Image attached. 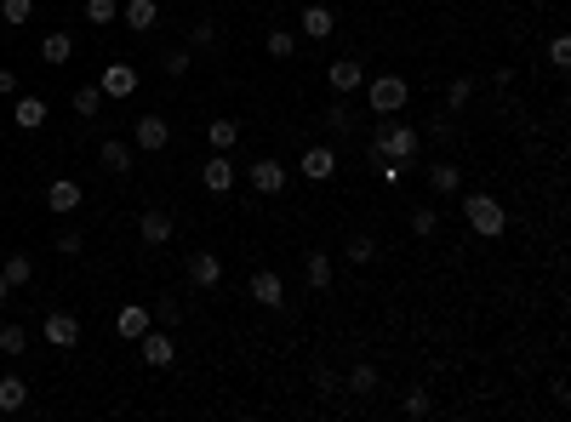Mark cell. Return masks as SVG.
Listing matches in <instances>:
<instances>
[{
    "mask_svg": "<svg viewBox=\"0 0 571 422\" xmlns=\"http://www.w3.org/2000/svg\"><path fill=\"white\" fill-rule=\"evenodd\" d=\"M81 200L86 194H81V183H74V177H57L52 189H46V206H52L57 217H74V211H81Z\"/></svg>",
    "mask_w": 571,
    "mask_h": 422,
    "instance_id": "cell-13",
    "label": "cell"
},
{
    "mask_svg": "<svg viewBox=\"0 0 571 422\" xmlns=\"http://www.w3.org/2000/svg\"><path fill=\"white\" fill-rule=\"evenodd\" d=\"M40 342H46V349H74V342H81V320H74V314H64V308H57V314H46L40 320Z\"/></svg>",
    "mask_w": 571,
    "mask_h": 422,
    "instance_id": "cell-4",
    "label": "cell"
},
{
    "mask_svg": "<svg viewBox=\"0 0 571 422\" xmlns=\"http://www.w3.org/2000/svg\"><path fill=\"white\" fill-rule=\"evenodd\" d=\"M98 160H103V171H115V177H120V171H132V143H126V137H103Z\"/></svg>",
    "mask_w": 571,
    "mask_h": 422,
    "instance_id": "cell-19",
    "label": "cell"
},
{
    "mask_svg": "<svg viewBox=\"0 0 571 422\" xmlns=\"http://www.w3.org/2000/svg\"><path fill=\"white\" fill-rule=\"evenodd\" d=\"M120 18H126V29L149 35V29L160 23V6H154V0H126V12H120Z\"/></svg>",
    "mask_w": 571,
    "mask_h": 422,
    "instance_id": "cell-21",
    "label": "cell"
},
{
    "mask_svg": "<svg viewBox=\"0 0 571 422\" xmlns=\"http://www.w3.org/2000/svg\"><path fill=\"white\" fill-rule=\"evenodd\" d=\"M6 297H12V286H6V274H0V303H6Z\"/></svg>",
    "mask_w": 571,
    "mask_h": 422,
    "instance_id": "cell-44",
    "label": "cell"
},
{
    "mask_svg": "<svg viewBox=\"0 0 571 422\" xmlns=\"http://www.w3.org/2000/svg\"><path fill=\"white\" fill-rule=\"evenodd\" d=\"M86 23H91V29L120 23V0H86Z\"/></svg>",
    "mask_w": 571,
    "mask_h": 422,
    "instance_id": "cell-27",
    "label": "cell"
},
{
    "mask_svg": "<svg viewBox=\"0 0 571 422\" xmlns=\"http://www.w3.org/2000/svg\"><path fill=\"white\" fill-rule=\"evenodd\" d=\"M46 115H52V108H46L40 91H23V98L12 103V120H18L23 132H40V126H46Z\"/></svg>",
    "mask_w": 571,
    "mask_h": 422,
    "instance_id": "cell-12",
    "label": "cell"
},
{
    "mask_svg": "<svg viewBox=\"0 0 571 422\" xmlns=\"http://www.w3.org/2000/svg\"><path fill=\"white\" fill-rule=\"evenodd\" d=\"M298 171L308 183H332L337 177V149H308L303 160H298Z\"/></svg>",
    "mask_w": 571,
    "mask_h": 422,
    "instance_id": "cell-14",
    "label": "cell"
},
{
    "mask_svg": "<svg viewBox=\"0 0 571 422\" xmlns=\"http://www.w3.org/2000/svg\"><path fill=\"white\" fill-rule=\"evenodd\" d=\"M246 177H252V189H257V194H281V189H286V166L274 160V154H257Z\"/></svg>",
    "mask_w": 571,
    "mask_h": 422,
    "instance_id": "cell-7",
    "label": "cell"
},
{
    "mask_svg": "<svg viewBox=\"0 0 571 422\" xmlns=\"http://www.w3.org/2000/svg\"><path fill=\"white\" fill-rule=\"evenodd\" d=\"M411 234H418V240H435V234H440V211L418 206V211H411Z\"/></svg>",
    "mask_w": 571,
    "mask_h": 422,
    "instance_id": "cell-32",
    "label": "cell"
},
{
    "mask_svg": "<svg viewBox=\"0 0 571 422\" xmlns=\"http://www.w3.org/2000/svg\"><path fill=\"white\" fill-rule=\"evenodd\" d=\"M343 383H349V394H360V400H366V394H377V383H383V377H377V366H354Z\"/></svg>",
    "mask_w": 571,
    "mask_h": 422,
    "instance_id": "cell-30",
    "label": "cell"
},
{
    "mask_svg": "<svg viewBox=\"0 0 571 422\" xmlns=\"http://www.w3.org/2000/svg\"><path fill=\"white\" fill-rule=\"evenodd\" d=\"M52 245H57V252H64V257H74V252H81V245H86V240H81V234H74V228H64V234H57V240H52Z\"/></svg>",
    "mask_w": 571,
    "mask_h": 422,
    "instance_id": "cell-40",
    "label": "cell"
},
{
    "mask_svg": "<svg viewBox=\"0 0 571 422\" xmlns=\"http://www.w3.org/2000/svg\"><path fill=\"white\" fill-rule=\"evenodd\" d=\"M98 108H103V86H98V81H91V86H74V115L91 120Z\"/></svg>",
    "mask_w": 571,
    "mask_h": 422,
    "instance_id": "cell-29",
    "label": "cell"
},
{
    "mask_svg": "<svg viewBox=\"0 0 571 422\" xmlns=\"http://www.w3.org/2000/svg\"><path fill=\"white\" fill-rule=\"evenodd\" d=\"M166 143H172V126H166L160 115H143V120H137V132H132V149H143V154H160Z\"/></svg>",
    "mask_w": 571,
    "mask_h": 422,
    "instance_id": "cell-8",
    "label": "cell"
},
{
    "mask_svg": "<svg viewBox=\"0 0 571 422\" xmlns=\"http://www.w3.org/2000/svg\"><path fill=\"white\" fill-rule=\"evenodd\" d=\"M29 18H35V0H0V23H12V29H23Z\"/></svg>",
    "mask_w": 571,
    "mask_h": 422,
    "instance_id": "cell-31",
    "label": "cell"
},
{
    "mask_svg": "<svg viewBox=\"0 0 571 422\" xmlns=\"http://www.w3.org/2000/svg\"><path fill=\"white\" fill-rule=\"evenodd\" d=\"M23 349H29V332L6 320V325H0V354H23Z\"/></svg>",
    "mask_w": 571,
    "mask_h": 422,
    "instance_id": "cell-33",
    "label": "cell"
},
{
    "mask_svg": "<svg viewBox=\"0 0 571 422\" xmlns=\"http://www.w3.org/2000/svg\"><path fill=\"white\" fill-rule=\"evenodd\" d=\"M315 388H320V394H337V377H332L326 366H315Z\"/></svg>",
    "mask_w": 571,
    "mask_h": 422,
    "instance_id": "cell-42",
    "label": "cell"
},
{
    "mask_svg": "<svg viewBox=\"0 0 571 422\" xmlns=\"http://www.w3.org/2000/svg\"><path fill=\"white\" fill-rule=\"evenodd\" d=\"M469 98H474V81H469V74H457V81H452V91H446V108H463Z\"/></svg>",
    "mask_w": 571,
    "mask_h": 422,
    "instance_id": "cell-35",
    "label": "cell"
},
{
    "mask_svg": "<svg viewBox=\"0 0 571 422\" xmlns=\"http://www.w3.org/2000/svg\"><path fill=\"white\" fill-rule=\"evenodd\" d=\"M166 74H189V52H166Z\"/></svg>",
    "mask_w": 571,
    "mask_h": 422,
    "instance_id": "cell-41",
    "label": "cell"
},
{
    "mask_svg": "<svg viewBox=\"0 0 571 422\" xmlns=\"http://www.w3.org/2000/svg\"><path fill=\"white\" fill-rule=\"evenodd\" d=\"M137 349H143V366L166 371V366H172V359H177V337H172V332H154V325H149V332L137 337Z\"/></svg>",
    "mask_w": 571,
    "mask_h": 422,
    "instance_id": "cell-5",
    "label": "cell"
},
{
    "mask_svg": "<svg viewBox=\"0 0 571 422\" xmlns=\"http://www.w3.org/2000/svg\"><path fill=\"white\" fill-rule=\"evenodd\" d=\"M400 405H406V417H428V394H423V388H411Z\"/></svg>",
    "mask_w": 571,
    "mask_h": 422,
    "instance_id": "cell-39",
    "label": "cell"
},
{
    "mask_svg": "<svg viewBox=\"0 0 571 422\" xmlns=\"http://www.w3.org/2000/svg\"><path fill=\"white\" fill-rule=\"evenodd\" d=\"M303 280H308V291H326L332 286V257L326 252H303Z\"/></svg>",
    "mask_w": 571,
    "mask_h": 422,
    "instance_id": "cell-22",
    "label": "cell"
},
{
    "mask_svg": "<svg viewBox=\"0 0 571 422\" xmlns=\"http://www.w3.org/2000/svg\"><path fill=\"white\" fill-rule=\"evenodd\" d=\"M264 46H269V57H274V64H286V57L298 52V35H291V29H269Z\"/></svg>",
    "mask_w": 571,
    "mask_h": 422,
    "instance_id": "cell-28",
    "label": "cell"
},
{
    "mask_svg": "<svg viewBox=\"0 0 571 422\" xmlns=\"http://www.w3.org/2000/svg\"><path fill=\"white\" fill-rule=\"evenodd\" d=\"M0 98H18V74L12 69H0Z\"/></svg>",
    "mask_w": 571,
    "mask_h": 422,
    "instance_id": "cell-43",
    "label": "cell"
},
{
    "mask_svg": "<svg viewBox=\"0 0 571 422\" xmlns=\"http://www.w3.org/2000/svg\"><path fill=\"white\" fill-rule=\"evenodd\" d=\"M200 183H206L212 194H229V189H235V160H229V154H218V149H212V160L200 166Z\"/></svg>",
    "mask_w": 571,
    "mask_h": 422,
    "instance_id": "cell-11",
    "label": "cell"
},
{
    "mask_svg": "<svg viewBox=\"0 0 571 422\" xmlns=\"http://www.w3.org/2000/svg\"><path fill=\"white\" fill-rule=\"evenodd\" d=\"M149 325H154V314H149L143 303H126V308H120V314H115V332L126 337V342H137V337L149 332Z\"/></svg>",
    "mask_w": 571,
    "mask_h": 422,
    "instance_id": "cell-16",
    "label": "cell"
},
{
    "mask_svg": "<svg viewBox=\"0 0 571 422\" xmlns=\"http://www.w3.org/2000/svg\"><path fill=\"white\" fill-rule=\"evenodd\" d=\"M137 234H143V245H166V240H172V211H160V206L143 211V217H137Z\"/></svg>",
    "mask_w": 571,
    "mask_h": 422,
    "instance_id": "cell-17",
    "label": "cell"
},
{
    "mask_svg": "<svg viewBox=\"0 0 571 422\" xmlns=\"http://www.w3.org/2000/svg\"><path fill=\"white\" fill-rule=\"evenodd\" d=\"M69 52H74V40L64 35V29H52V35L40 40V64H52V69H57V64H69Z\"/></svg>",
    "mask_w": 571,
    "mask_h": 422,
    "instance_id": "cell-25",
    "label": "cell"
},
{
    "mask_svg": "<svg viewBox=\"0 0 571 422\" xmlns=\"http://www.w3.org/2000/svg\"><path fill=\"white\" fill-rule=\"evenodd\" d=\"M377 257V240H372V234H354V240H349V263H372Z\"/></svg>",
    "mask_w": 571,
    "mask_h": 422,
    "instance_id": "cell-34",
    "label": "cell"
},
{
    "mask_svg": "<svg viewBox=\"0 0 571 422\" xmlns=\"http://www.w3.org/2000/svg\"><path fill=\"white\" fill-rule=\"evenodd\" d=\"M98 86H103V98L126 103L132 91H137V69H132V64H103V74H98Z\"/></svg>",
    "mask_w": 571,
    "mask_h": 422,
    "instance_id": "cell-6",
    "label": "cell"
},
{
    "mask_svg": "<svg viewBox=\"0 0 571 422\" xmlns=\"http://www.w3.org/2000/svg\"><path fill=\"white\" fill-rule=\"evenodd\" d=\"M246 291H252V303H264V308H281L286 303V280L274 274V269H257L252 280H246Z\"/></svg>",
    "mask_w": 571,
    "mask_h": 422,
    "instance_id": "cell-9",
    "label": "cell"
},
{
    "mask_svg": "<svg viewBox=\"0 0 571 422\" xmlns=\"http://www.w3.org/2000/svg\"><path fill=\"white\" fill-rule=\"evenodd\" d=\"M549 64H554V69H566V64H571V40H566V35H554V40H549Z\"/></svg>",
    "mask_w": 571,
    "mask_h": 422,
    "instance_id": "cell-38",
    "label": "cell"
},
{
    "mask_svg": "<svg viewBox=\"0 0 571 422\" xmlns=\"http://www.w3.org/2000/svg\"><path fill=\"white\" fill-rule=\"evenodd\" d=\"M326 81H332L337 98H354V91L366 86V64H354V57H337V64L326 69Z\"/></svg>",
    "mask_w": 571,
    "mask_h": 422,
    "instance_id": "cell-10",
    "label": "cell"
},
{
    "mask_svg": "<svg viewBox=\"0 0 571 422\" xmlns=\"http://www.w3.org/2000/svg\"><path fill=\"white\" fill-rule=\"evenodd\" d=\"M418 143H423V137L411 132V126H394V115L383 120V132L372 137V149L383 154V160H400V166H406V171L418 166Z\"/></svg>",
    "mask_w": 571,
    "mask_h": 422,
    "instance_id": "cell-2",
    "label": "cell"
},
{
    "mask_svg": "<svg viewBox=\"0 0 571 422\" xmlns=\"http://www.w3.org/2000/svg\"><path fill=\"white\" fill-rule=\"evenodd\" d=\"M463 217H469V228L480 240H503V228H508L503 200H491V194H463Z\"/></svg>",
    "mask_w": 571,
    "mask_h": 422,
    "instance_id": "cell-1",
    "label": "cell"
},
{
    "mask_svg": "<svg viewBox=\"0 0 571 422\" xmlns=\"http://www.w3.org/2000/svg\"><path fill=\"white\" fill-rule=\"evenodd\" d=\"M326 126H332L337 137H343V132H354V115H349V103H332V108H326Z\"/></svg>",
    "mask_w": 571,
    "mask_h": 422,
    "instance_id": "cell-36",
    "label": "cell"
},
{
    "mask_svg": "<svg viewBox=\"0 0 571 422\" xmlns=\"http://www.w3.org/2000/svg\"><path fill=\"white\" fill-rule=\"evenodd\" d=\"M406 98H411V86L400 81V74H377V81H366V103H372V115H400L406 108Z\"/></svg>",
    "mask_w": 571,
    "mask_h": 422,
    "instance_id": "cell-3",
    "label": "cell"
},
{
    "mask_svg": "<svg viewBox=\"0 0 571 422\" xmlns=\"http://www.w3.org/2000/svg\"><path fill=\"white\" fill-rule=\"evenodd\" d=\"M218 280H223V257L218 252H195L189 257V286L206 291V286H218Z\"/></svg>",
    "mask_w": 571,
    "mask_h": 422,
    "instance_id": "cell-15",
    "label": "cell"
},
{
    "mask_svg": "<svg viewBox=\"0 0 571 422\" xmlns=\"http://www.w3.org/2000/svg\"><path fill=\"white\" fill-rule=\"evenodd\" d=\"M298 23H303V35H308V40H326L332 29H337V12H332V6H303V18H298Z\"/></svg>",
    "mask_w": 571,
    "mask_h": 422,
    "instance_id": "cell-20",
    "label": "cell"
},
{
    "mask_svg": "<svg viewBox=\"0 0 571 422\" xmlns=\"http://www.w3.org/2000/svg\"><path fill=\"white\" fill-rule=\"evenodd\" d=\"M0 274H6V286L18 291V286H29V280H35V263H29L23 252H12L6 263H0Z\"/></svg>",
    "mask_w": 571,
    "mask_h": 422,
    "instance_id": "cell-26",
    "label": "cell"
},
{
    "mask_svg": "<svg viewBox=\"0 0 571 422\" xmlns=\"http://www.w3.org/2000/svg\"><path fill=\"white\" fill-rule=\"evenodd\" d=\"M23 405H29V383L18 371H6V377H0V411H23Z\"/></svg>",
    "mask_w": 571,
    "mask_h": 422,
    "instance_id": "cell-24",
    "label": "cell"
},
{
    "mask_svg": "<svg viewBox=\"0 0 571 422\" xmlns=\"http://www.w3.org/2000/svg\"><path fill=\"white\" fill-rule=\"evenodd\" d=\"M189 46H218V23H212V18H200V23L189 29Z\"/></svg>",
    "mask_w": 571,
    "mask_h": 422,
    "instance_id": "cell-37",
    "label": "cell"
},
{
    "mask_svg": "<svg viewBox=\"0 0 571 422\" xmlns=\"http://www.w3.org/2000/svg\"><path fill=\"white\" fill-rule=\"evenodd\" d=\"M206 143L218 149V154H229V149L240 143V120H229V115H212V120H206Z\"/></svg>",
    "mask_w": 571,
    "mask_h": 422,
    "instance_id": "cell-18",
    "label": "cell"
},
{
    "mask_svg": "<svg viewBox=\"0 0 571 422\" xmlns=\"http://www.w3.org/2000/svg\"><path fill=\"white\" fill-rule=\"evenodd\" d=\"M428 189H435V194H463V171L452 160H435V166H428Z\"/></svg>",
    "mask_w": 571,
    "mask_h": 422,
    "instance_id": "cell-23",
    "label": "cell"
}]
</instances>
